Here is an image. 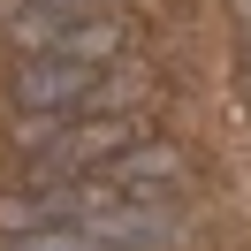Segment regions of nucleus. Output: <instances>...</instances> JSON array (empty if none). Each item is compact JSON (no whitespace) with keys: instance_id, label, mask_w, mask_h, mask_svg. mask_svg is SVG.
<instances>
[{"instance_id":"obj_4","label":"nucleus","mask_w":251,"mask_h":251,"mask_svg":"<svg viewBox=\"0 0 251 251\" xmlns=\"http://www.w3.org/2000/svg\"><path fill=\"white\" fill-rule=\"evenodd\" d=\"M31 8H99V0H31Z\"/></svg>"},{"instance_id":"obj_1","label":"nucleus","mask_w":251,"mask_h":251,"mask_svg":"<svg viewBox=\"0 0 251 251\" xmlns=\"http://www.w3.org/2000/svg\"><path fill=\"white\" fill-rule=\"evenodd\" d=\"M23 114H122L152 99V76L145 69H114V61H53V53H31V61L8 76Z\"/></svg>"},{"instance_id":"obj_3","label":"nucleus","mask_w":251,"mask_h":251,"mask_svg":"<svg viewBox=\"0 0 251 251\" xmlns=\"http://www.w3.org/2000/svg\"><path fill=\"white\" fill-rule=\"evenodd\" d=\"M92 175H99V183H114V190H137V183H175V175H183V160H175L168 145L137 137V145H122V152H107Z\"/></svg>"},{"instance_id":"obj_2","label":"nucleus","mask_w":251,"mask_h":251,"mask_svg":"<svg viewBox=\"0 0 251 251\" xmlns=\"http://www.w3.org/2000/svg\"><path fill=\"white\" fill-rule=\"evenodd\" d=\"M16 46L23 53H53V61H122V23H99L84 8H31L16 16Z\"/></svg>"}]
</instances>
